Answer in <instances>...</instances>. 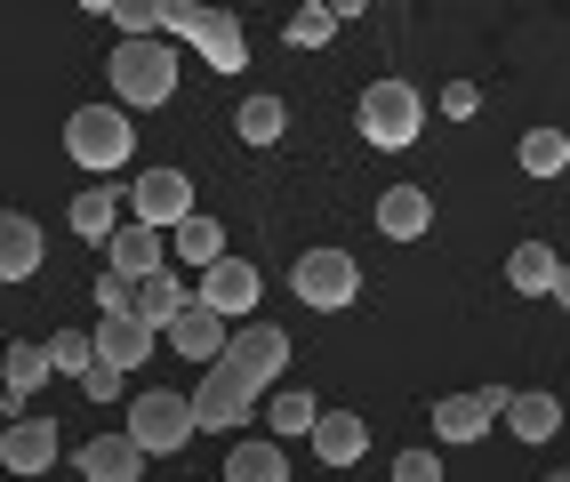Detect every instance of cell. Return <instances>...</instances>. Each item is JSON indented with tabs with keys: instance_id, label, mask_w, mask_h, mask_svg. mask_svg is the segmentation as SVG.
Wrapping results in <instances>:
<instances>
[{
	"instance_id": "44dd1931",
	"label": "cell",
	"mask_w": 570,
	"mask_h": 482,
	"mask_svg": "<svg viewBox=\"0 0 570 482\" xmlns=\"http://www.w3.org/2000/svg\"><path fill=\"white\" fill-rule=\"evenodd\" d=\"M49 378H57V370H49V346H9V394H0V411L24 419V394H41Z\"/></svg>"
},
{
	"instance_id": "d6986e66",
	"label": "cell",
	"mask_w": 570,
	"mask_h": 482,
	"mask_svg": "<svg viewBox=\"0 0 570 482\" xmlns=\"http://www.w3.org/2000/svg\"><path fill=\"white\" fill-rule=\"evenodd\" d=\"M554 274H562V257L547 242H514L507 249V289H522V298H554Z\"/></svg>"
},
{
	"instance_id": "4316f807",
	"label": "cell",
	"mask_w": 570,
	"mask_h": 482,
	"mask_svg": "<svg viewBox=\"0 0 570 482\" xmlns=\"http://www.w3.org/2000/svg\"><path fill=\"white\" fill-rule=\"evenodd\" d=\"M514 161H522L530 177H562V169H570V137H562V129H522Z\"/></svg>"
},
{
	"instance_id": "7c38bea8",
	"label": "cell",
	"mask_w": 570,
	"mask_h": 482,
	"mask_svg": "<svg viewBox=\"0 0 570 482\" xmlns=\"http://www.w3.org/2000/svg\"><path fill=\"white\" fill-rule=\"evenodd\" d=\"M434 226V194L426 185H386V194H377V234L386 242H417Z\"/></svg>"
},
{
	"instance_id": "f546056e",
	"label": "cell",
	"mask_w": 570,
	"mask_h": 482,
	"mask_svg": "<svg viewBox=\"0 0 570 482\" xmlns=\"http://www.w3.org/2000/svg\"><path fill=\"white\" fill-rule=\"evenodd\" d=\"M89 362H97V329H57V338H49V370H57V378H89Z\"/></svg>"
},
{
	"instance_id": "603a6c76",
	"label": "cell",
	"mask_w": 570,
	"mask_h": 482,
	"mask_svg": "<svg viewBox=\"0 0 570 482\" xmlns=\"http://www.w3.org/2000/svg\"><path fill=\"white\" fill-rule=\"evenodd\" d=\"M72 234H81V242H112V234H121V194H112V185L72 194Z\"/></svg>"
},
{
	"instance_id": "8992f818",
	"label": "cell",
	"mask_w": 570,
	"mask_h": 482,
	"mask_svg": "<svg viewBox=\"0 0 570 482\" xmlns=\"http://www.w3.org/2000/svg\"><path fill=\"white\" fill-rule=\"evenodd\" d=\"M121 434L137 442L145 459H177L185 442H194V402H185V394H169V386H161V394H137Z\"/></svg>"
},
{
	"instance_id": "6da1fadb",
	"label": "cell",
	"mask_w": 570,
	"mask_h": 482,
	"mask_svg": "<svg viewBox=\"0 0 570 482\" xmlns=\"http://www.w3.org/2000/svg\"><path fill=\"white\" fill-rule=\"evenodd\" d=\"M105 89H112V105L121 114H161V105L177 97V49L161 41H121L112 49V65H105Z\"/></svg>"
},
{
	"instance_id": "ffe728a7",
	"label": "cell",
	"mask_w": 570,
	"mask_h": 482,
	"mask_svg": "<svg viewBox=\"0 0 570 482\" xmlns=\"http://www.w3.org/2000/svg\"><path fill=\"white\" fill-rule=\"evenodd\" d=\"M161 266H169V249H161L154 226H121V234H112V274H121V282H145Z\"/></svg>"
},
{
	"instance_id": "277c9868",
	"label": "cell",
	"mask_w": 570,
	"mask_h": 482,
	"mask_svg": "<svg viewBox=\"0 0 570 482\" xmlns=\"http://www.w3.org/2000/svg\"><path fill=\"white\" fill-rule=\"evenodd\" d=\"M169 32H185L217 72H242L249 65V41H242V17H225V9H202V0H161V41Z\"/></svg>"
},
{
	"instance_id": "5bb4252c",
	"label": "cell",
	"mask_w": 570,
	"mask_h": 482,
	"mask_svg": "<svg viewBox=\"0 0 570 482\" xmlns=\"http://www.w3.org/2000/svg\"><path fill=\"white\" fill-rule=\"evenodd\" d=\"M185 306H194V289H185L169 266H161V274H145V282H129V314H137L145 329H169Z\"/></svg>"
},
{
	"instance_id": "7402d4cb",
	"label": "cell",
	"mask_w": 570,
	"mask_h": 482,
	"mask_svg": "<svg viewBox=\"0 0 570 482\" xmlns=\"http://www.w3.org/2000/svg\"><path fill=\"white\" fill-rule=\"evenodd\" d=\"M225 482H289V451L282 442H234L225 451Z\"/></svg>"
},
{
	"instance_id": "52a82bcc",
	"label": "cell",
	"mask_w": 570,
	"mask_h": 482,
	"mask_svg": "<svg viewBox=\"0 0 570 482\" xmlns=\"http://www.w3.org/2000/svg\"><path fill=\"white\" fill-rule=\"evenodd\" d=\"M185 402H194V434H234V426H249V411H257V386L242 378L234 362H209L202 386L185 394Z\"/></svg>"
},
{
	"instance_id": "d4e9b609",
	"label": "cell",
	"mask_w": 570,
	"mask_h": 482,
	"mask_svg": "<svg viewBox=\"0 0 570 482\" xmlns=\"http://www.w3.org/2000/svg\"><path fill=\"white\" fill-rule=\"evenodd\" d=\"M314 419H322V402L306 386H274V402H265V426H274L282 442L289 434H314Z\"/></svg>"
},
{
	"instance_id": "83f0119b",
	"label": "cell",
	"mask_w": 570,
	"mask_h": 482,
	"mask_svg": "<svg viewBox=\"0 0 570 482\" xmlns=\"http://www.w3.org/2000/svg\"><path fill=\"white\" fill-rule=\"evenodd\" d=\"M499 419H507V426H514L522 442H547V434L562 426V402H554V394H514Z\"/></svg>"
},
{
	"instance_id": "e0dca14e",
	"label": "cell",
	"mask_w": 570,
	"mask_h": 482,
	"mask_svg": "<svg viewBox=\"0 0 570 482\" xmlns=\"http://www.w3.org/2000/svg\"><path fill=\"white\" fill-rule=\"evenodd\" d=\"M362 451H370V426L354 411H322L314 419V459L322 466H362Z\"/></svg>"
},
{
	"instance_id": "d6a6232c",
	"label": "cell",
	"mask_w": 570,
	"mask_h": 482,
	"mask_svg": "<svg viewBox=\"0 0 570 482\" xmlns=\"http://www.w3.org/2000/svg\"><path fill=\"white\" fill-rule=\"evenodd\" d=\"M442 114H450V121H474V114H482V89H474V81H450V89H442Z\"/></svg>"
},
{
	"instance_id": "f1b7e54d",
	"label": "cell",
	"mask_w": 570,
	"mask_h": 482,
	"mask_svg": "<svg viewBox=\"0 0 570 482\" xmlns=\"http://www.w3.org/2000/svg\"><path fill=\"white\" fill-rule=\"evenodd\" d=\"M234 129H242V145H282V129H289V105H282V97H242Z\"/></svg>"
},
{
	"instance_id": "484cf974",
	"label": "cell",
	"mask_w": 570,
	"mask_h": 482,
	"mask_svg": "<svg viewBox=\"0 0 570 482\" xmlns=\"http://www.w3.org/2000/svg\"><path fill=\"white\" fill-rule=\"evenodd\" d=\"M169 242H177V257H185V266H202V274H209L217 257H225V226H217V217H202V209L185 217V226H177Z\"/></svg>"
},
{
	"instance_id": "5b68a950",
	"label": "cell",
	"mask_w": 570,
	"mask_h": 482,
	"mask_svg": "<svg viewBox=\"0 0 570 482\" xmlns=\"http://www.w3.org/2000/svg\"><path fill=\"white\" fill-rule=\"evenodd\" d=\"M289 289H297L314 314H337V306L362 298V266H354V249H330V242H322V249H306V257L289 266Z\"/></svg>"
},
{
	"instance_id": "9a60e30c",
	"label": "cell",
	"mask_w": 570,
	"mask_h": 482,
	"mask_svg": "<svg viewBox=\"0 0 570 482\" xmlns=\"http://www.w3.org/2000/svg\"><path fill=\"white\" fill-rule=\"evenodd\" d=\"M145 474V451L129 434H89L81 442V482H137Z\"/></svg>"
},
{
	"instance_id": "d590c367",
	"label": "cell",
	"mask_w": 570,
	"mask_h": 482,
	"mask_svg": "<svg viewBox=\"0 0 570 482\" xmlns=\"http://www.w3.org/2000/svg\"><path fill=\"white\" fill-rule=\"evenodd\" d=\"M554 306H562V314H570V266H562V274H554Z\"/></svg>"
},
{
	"instance_id": "836d02e7",
	"label": "cell",
	"mask_w": 570,
	"mask_h": 482,
	"mask_svg": "<svg viewBox=\"0 0 570 482\" xmlns=\"http://www.w3.org/2000/svg\"><path fill=\"white\" fill-rule=\"evenodd\" d=\"M81 394H89V402H112V394H121V370H112V362H89Z\"/></svg>"
},
{
	"instance_id": "30bf717a",
	"label": "cell",
	"mask_w": 570,
	"mask_h": 482,
	"mask_svg": "<svg viewBox=\"0 0 570 482\" xmlns=\"http://www.w3.org/2000/svg\"><path fill=\"white\" fill-rule=\"evenodd\" d=\"M194 298H202L209 314H225V322H249V314H257V298H265V282H257L249 257H217V266L202 274Z\"/></svg>"
},
{
	"instance_id": "3957f363",
	"label": "cell",
	"mask_w": 570,
	"mask_h": 482,
	"mask_svg": "<svg viewBox=\"0 0 570 482\" xmlns=\"http://www.w3.org/2000/svg\"><path fill=\"white\" fill-rule=\"evenodd\" d=\"M65 154L81 161L89 177H112L137 154V129H129L121 105H81V114H65Z\"/></svg>"
},
{
	"instance_id": "2e32d148",
	"label": "cell",
	"mask_w": 570,
	"mask_h": 482,
	"mask_svg": "<svg viewBox=\"0 0 570 482\" xmlns=\"http://www.w3.org/2000/svg\"><path fill=\"white\" fill-rule=\"evenodd\" d=\"M41 274V226L24 209H0V282H32Z\"/></svg>"
},
{
	"instance_id": "e575fe53",
	"label": "cell",
	"mask_w": 570,
	"mask_h": 482,
	"mask_svg": "<svg viewBox=\"0 0 570 482\" xmlns=\"http://www.w3.org/2000/svg\"><path fill=\"white\" fill-rule=\"evenodd\" d=\"M97 306H105V314H129V282L105 274V282H97Z\"/></svg>"
},
{
	"instance_id": "8fae6325",
	"label": "cell",
	"mask_w": 570,
	"mask_h": 482,
	"mask_svg": "<svg viewBox=\"0 0 570 482\" xmlns=\"http://www.w3.org/2000/svg\"><path fill=\"white\" fill-rule=\"evenodd\" d=\"M57 451H65V442H57V419H9V426H0V466L24 474V482H41V474L57 466Z\"/></svg>"
},
{
	"instance_id": "4fadbf2b",
	"label": "cell",
	"mask_w": 570,
	"mask_h": 482,
	"mask_svg": "<svg viewBox=\"0 0 570 482\" xmlns=\"http://www.w3.org/2000/svg\"><path fill=\"white\" fill-rule=\"evenodd\" d=\"M154 346H161V329H145L137 314H105V322H97V362H112V370L154 362Z\"/></svg>"
},
{
	"instance_id": "8d00e7d4",
	"label": "cell",
	"mask_w": 570,
	"mask_h": 482,
	"mask_svg": "<svg viewBox=\"0 0 570 482\" xmlns=\"http://www.w3.org/2000/svg\"><path fill=\"white\" fill-rule=\"evenodd\" d=\"M547 482H570V466H562V474H547Z\"/></svg>"
},
{
	"instance_id": "1f68e13d",
	"label": "cell",
	"mask_w": 570,
	"mask_h": 482,
	"mask_svg": "<svg viewBox=\"0 0 570 482\" xmlns=\"http://www.w3.org/2000/svg\"><path fill=\"white\" fill-rule=\"evenodd\" d=\"M394 482H442V459L434 451H402L394 459Z\"/></svg>"
},
{
	"instance_id": "cb8c5ba5",
	"label": "cell",
	"mask_w": 570,
	"mask_h": 482,
	"mask_svg": "<svg viewBox=\"0 0 570 482\" xmlns=\"http://www.w3.org/2000/svg\"><path fill=\"white\" fill-rule=\"evenodd\" d=\"M482 426H490L482 394H442V402H434V434H442V442H482Z\"/></svg>"
},
{
	"instance_id": "ac0fdd59",
	"label": "cell",
	"mask_w": 570,
	"mask_h": 482,
	"mask_svg": "<svg viewBox=\"0 0 570 482\" xmlns=\"http://www.w3.org/2000/svg\"><path fill=\"white\" fill-rule=\"evenodd\" d=\"M169 346H177V354H194V362H225V314H209V306L194 298V306L169 322Z\"/></svg>"
},
{
	"instance_id": "7a4b0ae2",
	"label": "cell",
	"mask_w": 570,
	"mask_h": 482,
	"mask_svg": "<svg viewBox=\"0 0 570 482\" xmlns=\"http://www.w3.org/2000/svg\"><path fill=\"white\" fill-rule=\"evenodd\" d=\"M354 129H362L370 154H402V145H417V129H426V97L410 81H370L354 97Z\"/></svg>"
},
{
	"instance_id": "ba28073f",
	"label": "cell",
	"mask_w": 570,
	"mask_h": 482,
	"mask_svg": "<svg viewBox=\"0 0 570 482\" xmlns=\"http://www.w3.org/2000/svg\"><path fill=\"white\" fill-rule=\"evenodd\" d=\"M129 209H137L154 234H177L185 217H194V177H185V169H145V177L129 185Z\"/></svg>"
},
{
	"instance_id": "74e56055",
	"label": "cell",
	"mask_w": 570,
	"mask_h": 482,
	"mask_svg": "<svg viewBox=\"0 0 570 482\" xmlns=\"http://www.w3.org/2000/svg\"><path fill=\"white\" fill-rule=\"evenodd\" d=\"M209 482H225V474H209Z\"/></svg>"
},
{
	"instance_id": "4dcf8cb0",
	"label": "cell",
	"mask_w": 570,
	"mask_h": 482,
	"mask_svg": "<svg viewBox=\"0 0 570 482\" xmlns=\"http://www.w3.org/2000/svg\"><path fill=\"white\" fill-rule=\"evenodd\" d=\"M330 32H337V24H330L322 0H314V9H297V17H289V49H330Z\"/></svg>"
},
{
	"instance_id": "9c48e42d",
	"label": "cell",
	"mask_w": 570,
	"mask_h": 482,
	"mask_svg": "<svg viewBox=\"0 0 570 482\" xmlns=\"http://www.w3.org/2000/svg\"><path fill=\"white\" fill-rule=\"evenodd\" d=\"M225 362H234L242 378L265 394V386H274L282 370H289V329H274V322H242L234 338H225Z\"/></svg>"
}]
</instances>
